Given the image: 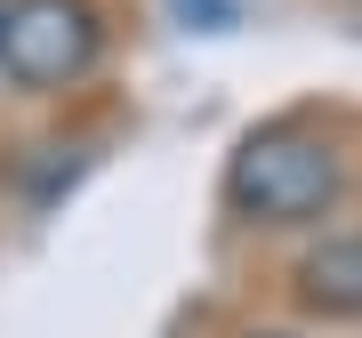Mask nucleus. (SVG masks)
I'll use <instances>...</instances> for the list:
<instances>
[{
  "instance_id": "f257e3e1",
  "label": "nucleus",
  "mask_w": 362,
  "mask_h": 338,
  "mask_svg": "<svg viewBox=\"0 0 362 338\" xmlns=\"http://www.w3.org/2000/svg\"><path fill=\"white\" fill-rule=\"evenodd\" d=\"M346 194V161L306 129H250L226 161V202L250 226H314Z\"/></svg>"
},
{
  "instance_id": "f03ea898",
  "label": "nucleus",
  "mask_w": 362,
  "mask_h": 338,
  "mask_svg": "<svg viewBox=\"0 0 362 338\" xmlns=\"http://www.w3.org/2000/svg\"><path fill=\"white\" fill-rule=\"evenodd\" d=\"M105 25L89 0H8L0 8V73L16 89H73L97 65Z\"/></svg>"
},
{
  "instance_id": "7ed1b4c3",
  "label": "nucleus",
  "mask_w": 362,
  "mask_h": 338,
  "mask_svg": "<svg viewBox=\"0 0 362 338\" xmlns=\"http://www.w3.org/2000/svg\"><path fill=\"white\" fill-rule=\"evenodd\" d=\"M298 306L330 314V322H354L362 314V234H330L322 250L298 258Z\"/></svg>"
},
{
  "instance_id": "20e7f679",
  "label": "nucleus",
  "mask_w": 362,
  "mask_h": 338,
  "mask_svg": "<svg viewBox=\"0 0 362 338\" xmlns=\"http://www.w3.org/2000/svg\"><path fill=\"white\" fill-rule=\"evenodd\" d=\"M250 338H290V330H250Z\"/></svg>"
}]
</instances>
